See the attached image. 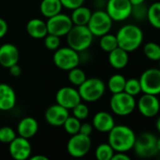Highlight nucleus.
Masks as SVG:
<instances>
[{"instance_id": "f257e3e1", "label": "nucleus", "mask_w": 160, "mask_h": 160, "mask_svg": "<svg viewBox=\"0 0 160 160\" xmlns=\"http://www.w3.org/2000/svg\"><path fill=\"white\" fill-rule=\"evenodd\" d=\"M136 134L132 128L127 126H114L108 132V143L115 152L126 153L133 149Z\"/></svg>"}, {"instance_id": "f03ea898", "label": "nucleus", "mask_w": 160, "mask_h": 160, "mask_svg": "<svg viewBox=\"0 0 160 160\" xmlns=\"http://www.w3.org/2000/svg\"><path fill=\"white\" fill-rule=\"evenodd\" d=\"M118 46L130 52L136 51L143 41V32L141 27L135 24H125L122 26L116 34Z\"/></svg>"}, {"instance_id": "7ed1b4c3", "label": "nucleus", "mask_w": 160, "mask_h": 160, "mask_svg": "<svg viewBox=\"0 0 160 160\" xmlns=\"http://www.w3.org/2000/svg\"><path fill=\"white\" fill-rule=\"evenodd\" d=\"M68 46L78 52H84L91 47L93 41V35L87 25L74 24L66 35Z\"/></svg>"}, {"instance_id": "20e7f679", "label": "nucleus", "mask_w": 160, "mask_h": 160, "mask_svg": "<svg viewBox=\"0 0 160 160\" xmlns=\"http://www.w3.org/2000/svg\"><path fill=\"white\" fill-rule=\"evenodd\" d=\"M77 90L82 100L86 102H95L104 96L106 92V84L97 77L87 78L78 86Z\"/></svg>"}, {"instance_id": "39448f33", "label": "nucleus", "mask_w": 160, "mask_h": 160, "mask_svg": "<svg viewBox=\"0 0 160 160\" xmlns=\"http://www.w3.org/2000/svg\"><path fill=\"white\" fill-rule=\"evenodd\" d=\"M110 109L116 115L127 116L131 114L137 108L135 97L124 92L112 94L109 101Z\"/></svg>"}, {"instance_id": "423d86ee", "label": "nucleus", "mask_w": 160, "mask_h": 160, "mask_svg": "<svg viewBox=\"0 0 160 160\" xmlns=\"http://www.w3.org/2000/svg\"><path fill=\"white\" fill-rule=\"evenodd\" d=\"M136 155L140 158H149L158 154L157 138L150 132H144L136 137L133 147Z\"/></svg>"}, {"instance_id": "0eeeda50", "label": "nucleus", "mask_w": 160, "mask_h": 160, "mask_svg": "<svg viewBox=\"0 0 160 160\" xmlns=\"http://www.w3.org/2000/svg\"><path fill=\"white\" fill-rule=\"evenodd\" d=\"M54 64L61 70L69 71L74 68L78 67L80 63L79 52L71 47H59L55 51L53 56Z\"/></svg>"}, {"instance_id": "6e6552de", "label": "nucleus", "mask_w": 160, "mask_h": 160, "mask_svg": "<svg viewBox=\"0 0 160 160\" xmlns=\"http://www.w3.org/2000/svg\"><path fill=\"white\" fill-rule=\"evenodd\" d=\"M113 21L106 10L98 9L91 13L90 21L87 24L90 31L94 37H101L112 28Z\"/></svg>"}, {"instance_id": "1a4fd4ad", "label": "nucleus", "mask_w": 160, "mask_h": 160, "mask_svg": "<svg viewBox=\"0 0 160 160\" xmlns=\"http://www.w3.org/2000/svg\"><path fill=\"white\" fill-rule=\"evenodd\" d=\"M91 136H87L81 133L72 135L67 142L68 154L75 158H81L85 157L91 148Z\"/></svg>"}, {"instance_id": "9d476101", "label": "nucleus", "mask_w": 160, "mask_h": 160, "mask_svg": "<svg viewBox=\"0 0 160 160\" xmlns=\"http://www.w3.org/2000/svg\"><path fill=\"white\" fill-rule=\"evenodd\" d=\"M141 93L159 95L160 94V69L152 68L144 70L140 77Z\"/></svg>"}, {"instance_id": "9b49d317", "label": "nucleus", "mask_w": 160, "mask_h": 160, "mask_svg": "<svg viewBox=\"0 0 160 160\" xmlns=\"http://www.w3.org/2000/svg\"><path fill=\"white\" fill-rule=\"evenodd\" d=\"M106 8L113 22H123L131 16L132 4L129 0H108Z\"/></svg>"}, {"instance_id": "f8f14e48", "label": "nucleus", "mask_w": 160, "mask_h": 160, "mask_svg": "<svg viewBox=\"0 0 160 160\" xmlns=\"http://www.w3.org/2000/svg\"><path fill=\"white\" fill-rule=\"evenodd\" d=\"M73 25L74 23L71 20V17L61 12L48 18L46 22L48 34L56 35L58 37L66 36Z\"/></svg>"}, {"instance_id": "ddd939ff", "label": "nucleus", "mask_w": 160, "mask_h": 160, "mask_svg": "<svg viewBox=\"0 0 160 160\" xmlns=\"http://www.w3.org/2000/svg\"><path fill=\"white\" fill-rule=\"evenodd\" d=\"M137 107L141 115L146 118H153L159 112L160 101L156 95L143 94L137 102Z\"/></svg>"}, {"instance_id": "4468645a", "label": "nucleus", "mask_w": 160, "mask_h": 160, "mask_svg": "<svg viewBox=\"0 0 160 160\" xmlns=\"http://www.w3.org/2000/svg\"><path fill=\"white\" fill-rule=\"evenodd\" d=\"M8 152L13 159L26 160L31 157L32 147L28 139L19 136L8 143Z\"/></svg>"}, {"instance_id": "2eb2a0df", "label": "nucleus", "mask_w": 160, "mask_h": 160, "mask_svg": "<svg viewBox=\"0 0 160 160\" xmlns=\"http://www.w3.org/2000/svg\"><path fill=\"white\" fill-rule=\"evenodd\" d=\"M81 97L77 89L71 86H64L58 90L56 94V101L67 110H72L74 106L81 102Z\"/></svg>"}, {"instance_id": "dca6fc26", "label": "nucleus", "mask_w": 160, "mask_h": 160, "mask_svg": "<svg viewBox=\"0 0 160 160\" xmlns=\"http://www.w3.org/2000/svg\"><path fill=\"white\" fill-rule=\"evenodd\" d=\"M69 115V110L56 103L46 109L44 118L52 127H62Z\"/></svg>"}, {"instance_id": "f3484780", "label": "nucleus", "mask_w": 160, "mask_h": 160, "mask_svg": "<svg viewBox=\"0 0 160 160\" xmlns=\"http://www.w3.org/2000/svg\"><path fill=\"white\" fill-rule=\"evenodd\" d=\"M20 53L18 48L11 43H5L0 46V66L8 68L18 63Z\"/></svg>"}, {"instance_id": "a211bd4d", "label": "nucleus", "mask_w": 160, "mask_h": 160, "mask_svg": "<svg viewBox=\"0 0 160 160\" xmlns=\"http://www.w3.org/2000/svg\"><path fill=\"white\" fill-rule=\"evenodd\" d=\"M17 101L14 89L8 83H0V111L8 112L12 110Z\"/></svg>"}, {"instance_id": "6ab92c4d", "label": "nucleus", "mask_w": 160, "mask_h": 160, "mask_svg": "<svg viewBox=\"0 0 160 160\" xmlns=\"http://www.w3.org/2000/svg\"><path fill=\"white\" fill-rule=\"evenodd\" d=\"M114 126L115 120L108 112H98L92 118V127L99 132L108 133Z\"/></svg>"}, {"instance_id": "aec40b11", "label": "nucleus", "mask_w": 160, "mask_h": 160, "mask_svg": "<svg viewBox=\"0 0 160 160\" xmlns=\"http://www.w3.org/2000/svg\"><path fill=\"white\" fill-rule=\"evenodd\" d=\"M39 130V124L33 117L27 116L23 118L17 126V133L20 137L25 139H31Z\"/></svg>"}, {"instance_id": "412c9836", "label": "nucleus", "mask_w": 160, "mask_h": 160, "mask_svg": "<svg viewBox=\"0 0 160 160\" xmlns=\"http://www.w3.org/2000/svg\"><path fill=\"white\" fill-rule=\"evenodd\" d=\"M26 32L33 38H43L47 34L46 22L39 18H33L26 23Z\"/></svg>"}, {"instance_id": "4be33fe9", "label": "nucleus", "mask_w": 160, "mask_h": 160, "mask_svg": "<svg viewBox=\"0 0 160 160\" xmlns=\"http://www.w3.org/2000/svg\"><path fill=\"white\" fill-rule=\"evenodd\" d=\"M129 61L128 52L117 47L113 51L108 52V62L110 66L116 69H122L125 68Z\"/></svg>"}, {"instance_id": "5701e85b", "label": "nucleus", "mask_w": 160, "mask_h": 160, "mask_svg": "<svg viewBox=\"0 0 160 160\" xmlns=\"http://www.w3.org/2000/svg\"><path fill=\"white\" fill-rule=\"evenodd\" d=\"M62 8L60 0H42L40 5L41 13L46 18H50L60 13Z\"/></svg>"}, {"instance_id": "b1692460", "label": "nucleus", "mask_w": 160, "mask_h": 160, "mask_svg": "<svg viewBox=\"0 0 160 160\" xmlns=\"http://www.w3.org/2000/svg\"><path fill=\"white\" fill-rule=\"evenodd\" d=\"M91 13L92 12L89 8L82 5L73 9L72 15L70 17L73 23L75 25H87L91 16Z\"/></svg>"}, {"instance_id": "393cba45", "label": "nucleus", "mask_w": 160, "mask_h": 160, "mask_svg": "<svg viewBox=\"0 0 160 160\" xmlns=\"http://www.w3.org/2000/svg\"><path fill=\"white\" fill-rule=\"evenodd\" d=\"M126 79L122 74L112 75L108 82V88L112 94H117L124 91Z\"/></svg>"}, {"instance_id": "a878e982", "label": "nucleus", "mask_w": 160, "mask_h": 160, "mask_svg": "<svg viewBox=\"0 0 160 160\" xmlns=\"http://www.w3.org/2000/svg\"><path fill=\"white\" fill-rule=\"evenodd\" d=\"M147 20L153 27L160 29V2H155L148 8Z\"/></svg>"}, {"instance_id": "bb28decb", "label": "nucleus", "mask_w": 160, "mask_h": 160, "mask_svg": "<svg viewBox=\"0 0 160 160\" xmlns=\"http://www.w3.org/2000/svg\"><path fill=\"white\" fill-rule=\"evenodd\" d=\"M100 38H100L99 44H100V47L103 51L109 52L113 51L114 49H116L117 47H119L116 35L107 33V34L101 36Z\"/></svg>"}, {"instance_id": "cd10ccee", "label": "nucleus", "mask_w": 160, "mask_h": 160, "mask_svg": "<svg viewBox=\"0 0 160 160\" xmlns=\"http://www.w3.org/2000/svg\"><path fill=\"white\" fill-rule=\"evenodd\" d=\"M114 153L115 151L108 142L101 143L95 150V158L97 160H111Z\"/></svg>"}, {"instance_id": "c85d7f7f", "label": "nucleus", "mask_w": 160, "mask_h": 160, "mask_svg": "<svg viewBox=\"0 0 160 160\" xmlns=\"http://www.w3.org/2000/svg\"><path fill=\"white\" fill-rule=\"evenodd\" d=\"M86 79H87L86 73L81 68L76 67V68H74L71 70H69L68 80L73 85H75L78 87Z\"/></svg>"}, {"instance_id": "c756f323", "label": "nucleus", "mask_w": 160, "mask_h": 160, "mask_svg": "<svg viewBox=\"0 0 160 160\" xmlns=\"http://www.w3.org/2000/svg\"><path fill=\"white\" fill-rule=\"evenodd\" d=\"M143 52L148 59L158 61L160 59V45L156 42H148L143 48Z\"/></svg>"}, {"instance_id": "7c9ffc66", "label": "nucleus", "mask_w": 160, "mask_h": 160, "mask_svg": "<svg viewBox=\"0 0 160 160\" xmlns=\"http://www.w3.org/2000/svg\"><path fill=\"white\" fill-rule=\"evenodd\" d=\"M80 126H81V122L79 119H77L74 115L73 116L69 115L62 127L64 128V130L66 131V133H68L72 136L76 133H79Z\"/></svg>"}, {"instance_id": "2f4dec72", "label": "nucleus", "mask_w": 160, "mask_h": 160, "mask_svg": "<svg viewBox=\"0 0 160 160\" xmlns=\"http://www.w3.org/2000/svg\"><path fill=\"white\" fill-rule=\"evenodd\" d=\"M124 92L135 97L138 96L140 93H141V87L139 79L131 78L126 80L125 82V86H124Z\"/></svg>"}, {"instance_id": "473e14b6", "label": "nucleus", "mask_w": 160, "mask_h": 160, "mask_svg": "<svg viewBox=\"0 0 160 160\" xmlns=\"http://www.w3.org/2000/svg\"><path fill=\"white\" fill-rule=\"evenodd\" d=\"M16 132L10 127H2L0 128V142L9 143L16 138Z\"/></svg>"}, {"instance_id": "72a5a7b5", "label": "nucleus", "mask_w": 160, "mask_h": 160, "mask_svg": "<svg viewBox=\"0 0 160 160\" xmlns=\"http://www.w3.org/2000/svg\"><path fill=\"white\" fill-rule=\"evenodd\" d=\"M147 13H148V8L145 6L144 3L132 6L131 15L134 16L136 20L143 21V20L147 19Z\"/></svg>"}, {"instance_id": "f704fd0d", "label": "nucleus", "mask_w": 160, "mask_h": 160, "mask_svg": "<svg viewBox=\"0 0 160 160\" xmlns=\"http://www.w3.org/2000/svg\"><path fill=\"white\" fill-rule=\"evenodd\" d=\"M44 46L50 51H56L60 47V37L47 34L44 38Z\"/></svg>"}, {"instance_id": "c9c22d12", "label": "nucleus", "mask_w": 160, "mask_h": 160, "mask_svg": "<svg viewBox=\"0 0 160 160\" xmlns=\"http://www.w3.org/2000/svg\"><path fill=\"white\" fill-rule=\"evenodd\" d=\"M72 111H73L74 116L76 117L77 119H79L80 121L86 119L89 116V113H90L88 106L86 104H84V103H81V102L78 103L76 106H74L72 109Z\"/></svg>"}, {"instance_id": "e433bc0d", "label": "nucleus", "mask_w": 160, "mask_h": 160, "mask_svg": "<svg viewBox=\"0 0 160 160\" xmlns=\"http://www.w3.org/2000/svg\"><path fill=\"white\" fill-rule=\"evenodd\" d=\"M62 7L68 8V9H74L80 6H82L85 2V0H60Z\"/></svg>"}, {"instance_id": "4c0bfd02", "label": "nucleus", "mask_w": 160, "mask_h": 160, "mask_svg": "<svg viewBox=\"0 0 160 160\" xmlns=\"http://www.w3.org/2000/svg\"><path fill=\"white\" fill-rule=\"evenodd\" d=\"M92 130H93V127H92V124H90V123H81V126H80V129H79V133L81 134H84V135H87V136H91V133H92Z\"/></svg>"}, {"instance_id": "58836bf2", "label": "nucleus", "mask_w": 160, "mask_h": 160, "mask_svg": "<svg viewBox=\"0 0 160 160\" xmlns=\"http://www.w3.org/2000/svg\"><path fill=\"white\" fill-rule=\"evenodd\" d=\"M8 71H9V74L11 75V76H13V77H19L20 75H21V73H22V69H21V67L18 65V63L17 64H15V65H13V66H11V67H9L8 68Z\"/></svg>"}, {"instance_id": "ea45409f", "label": "nucleus", "mask_w": 160, "mask_h": 160, "mask_svg": "<svg viewBox=\"0 0 160 160\" xmlns=\"http://www.w3.org/2000/svg\"><path fill=\"white\" fill-rule=\"evenodd\" d=\"M8 26L7 22L4 19L0 18V39L6 36V34L8 33Z\"/></svg>"}, {"instance_id": "a19ab883", "label": "nucleus", "mask_w": 160, "mask_h": 160, "mask_svg": "<svg viewBox=\"0 0 160 160\" xmlns=\"http://www.w3.org/2000/svg\"><path fill=\"white\" fill-rule=\"evenodd\" d=\"M111 160H130L129 156L124 152H115Z\"/></svg>"}, {"instance_id": "79ce46f5", "label": "nucleus", "mask_w": 160, "mask_h": 160, "mask_svg": "<svg viewBox=\"0 0 160 160\" xmlns=\"http://www.w3.org/2000/svg\"><path fill=\"white\" fill-rule=\"evenodd\" d=\"M31 160H48V158L44 157V156H41V155H37V156H33L29 158Z\"/></svg>"}, {"instance_id": "37998d69", "label": "nucleus", "mask_w": 160, "mask_h": 160, "mask_svg": "<svg viewBox=\"0 0 160 160\" xmlns=\"http://www.w3.org/2000/svg\"><path fill=\"white\" fill-rule=\"evenodd\" d=\"M130 3L132 4V6L134 5H139V4H141V3H144L145 0H129Z\"/></svg>"}, {"instance_id": "c03bdc74", "label": "nucleus", "mask_w": 160, "mask_h": 160, "mask_svg": "<svg viewBox=\"0 0 160 160\" xmlns=\"http://www.w3.org/2000/svg\"><path fill=\"white\" fill-rule=\"evenodd\" d=\"M156 127H157V129L158 130V132L160 133V116L157 118V123H156Z\"/></svg>"}, {"instance_id": "a18cd8bd", "label": "nucleus", "mask_w": 160, "mask_h": 160, "mask_svg": "<svg viewBox=\"0 0 160 160\" xmlns=\"http://www.w3.org/2000/svg\"><path fill=\"white\" fill-rule=\"evenodd\" d=\"M157 149L158 153H160V138H157Z\"/></svg>"}, {"instance_id": "49530a36", "label": "nucleus", "mask_w": 160, "mask_h": 160, "mask_svg": "<svg viewBox=\"0 0 160 160\" xmlns=\"http://www.w3.org/2000/svg\"><path fill=\"white\" fill-rule=\"evenodd\" d=\"M158 62H159V67H158V68H159V69H160V59H159V60H158Z\"/></svg>"}]
</instances>
